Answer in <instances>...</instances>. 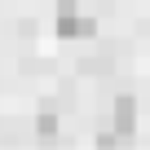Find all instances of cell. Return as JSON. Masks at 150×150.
<instances>
[{
    "label": "cell",
    "instance_id": "obj_1",
    "mask_svg": "<svg viewBox=\"0 0 150 150\" xmlns=\"http://www.w3.org/2000/svg\"><path fill=\"white\" fill-rule=\"evenodd\" d=\"M57 35L62 40H88V35H97V18H84L75 5H62L57 9Z\"/></svg>",
    "mask_w": 150,
    "mask_h": 150
},
{
    "label": "cell",
    "instance_id": "obj_2",
    "mask_svg": "<svg viewBox=\"0 0 150 150\" xmlns=\"http://www.w3.org/2000/svg\"><path fill=\"white\" fill-rule=\"evenodd\" d=\"M115 124H119V132L132 128V97H119V106H115Z\"/></svg>",
    "mask_w": 150,
    "mask_h": 150
}]
</instances>
